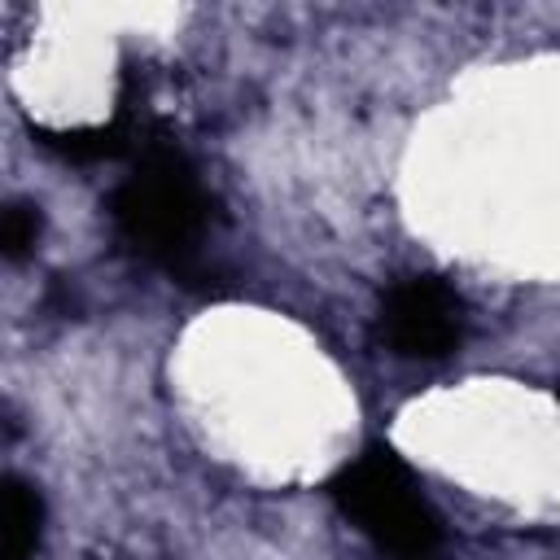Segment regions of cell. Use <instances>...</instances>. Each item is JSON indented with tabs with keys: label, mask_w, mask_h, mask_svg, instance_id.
<instances>
[{
	"label": "cell",
	"mask_w": 560,
	"mask_h": 560,
	"mask_svg": "<svg viewBox=\"0 0 560 560\" xmlns=\"http://www.w3.org/2000/svg\"><path fill=\"white\" fill-rule=\"evenodd\" d=\"M109 214L136 254L184 271L210 223V197L184 153L153 144L109 197Z\"/></svg>",
	"instance_id": "1"
},
{
	"label": "cell",
	"mask_w": 560,
	"mask_h": 560,
	"mask_svg": "<svg viewBox=\"0 0 560 560\" xmlns=\"http://www.w3.org/2000/svg\"><path fill=\"white\" fill-rule=\"evenodd\" d=\"M332 499L337 508L385 551L407 556V560H424L442 529L438 516L429 512V503L420 499L407 464L389 451V446H368L363 455H354L337 477H332Z\"/></svg>",
	"instance_id": "2"
},
{
	"label": "cell",
	"mask_w": 560,
	"mask_h": 560,
	"mask_svg": "<svg viewBox=\"0 0 560 560\" xmlns=\"http://www.w3.org/2000/svg\"><path fill=\"white\" fill-rule=\"evenodd\" d=\"M464 337V302L438 276H407L381 302V341L402 359H442Z\"/></svg>",
	"instance_id": "3"
},
{
	"label": "cell",
	"mask_w": 560,
	"mask_h": 560,
	"mask_svg": "<svg viewBox=\"0 0 560 560\" xmlns=\"http://www.w3.org/2000/svg\"><path fill=\"white\" fill-rule=\"evenodd\" d=\"M39 521H44V499L35 486L22 477L4 481V560H31L39 542Z\"/></svg>",
	"instance_id": "4"
},
{
	"label": "cell",
	"mask_w": 560,
	"mask_h": 560,
	"mask_svg": "<svg viewBox=\"0 0 560 560\" xmlns=\"http://www.w3.org/2000/svg\"><path fill=\"white\" fill-rule=\"evenodd\" d=\"M122 140H127L122 122H109V127H74V131H39V144H48L52 153L74 158V162L114 158L122 149Z\"/></svg>",
	"instance_id": "5"
},
{
	"label": "cell",
	"mask_w": 560,
	"mask_h": 560,
	"mask_svg": "<svg viewBox=\"0 0 560 560\" xmlns=\"http://www.w3.org/2000/svg\"><path fill=\"white\" fill-rule=\"evenodd\" d=\"M39 228H44L39 206H31V201H9V210H4V219H0V245H4V254H9V258H22V254L39 241Z\"/></svg>",
	"instance_id": "6"
}]
</instances>
